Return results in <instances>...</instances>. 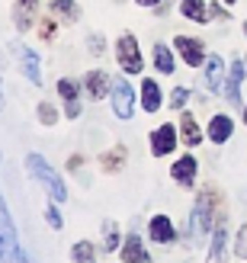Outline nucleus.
<instances>
[{
  "label": "nucleus",
  "mask_w": 247,
  "mask_h": 263,
  "mask_svg": "<svg viewBox=\"0 0 247 263\" xmlns=\"http://www.w3.org/2000/svg\"><path fill=\"white\" fill-rule=\"evenodd\" d=\"M26 164H29V174H32L39 183H42V186H45L51 196H55L58 202L68 199V190H64V183L58 180V174H55V170H51V167H48L39 154H29V161H26Z\"/></svg>",
  "instance_id": "f257e3e1"
},
{
  "label": "nucleus",
  "mask_w": 247,
  "mask_h": 263,
  "mask_svg": "<svg viewBox=\"0 0 247 263\" xmlns=\"http://www.w3.org/2000/svg\"><path fill=\"white\" fill-rule=\"evenodd\" d=\"M0 257L4 260H26V254L16 244V234H13V221H10V212H7L4 199H0Z\"/></svg>",
  "instance_id": "f03ea898"
},
{
  "label": "nucleus",
  "mask_w": 247,
  "mask_h": 263,
  "mask_svg": "<svg viewBox=\"0 0 247 263\" xmlns=\"http://www.w3.org/2000/svg\"><path fill=\"white\" fill-rule=\"evenodd\" d=\"M112 106H116V116L119 119H132V109H135V93L125 81H116L112 87Z\"/></svg>",
  "instance_id": "7ed1b4c3"
},
{
  "label": "nucleus",
  "mask_w": 247,
  "mask_h": 263,
  "mask_svg": "<svg viewBox=\"0 0 247 263\" xmlns=\"http://www.w3.org/2000/svg\"><path fill=\"white\" fill-rule=\"evenodd\" d=\"M119 61H122V68L128 74H138L141 71V55H138V42L132 35H122L119 39Z\"/></svg>",
  "instance_id": "20e7f679"
},
{
  "label": "nucleus",
  "mask_w": 247,
  "mask_h": 263,
  "mask_svg": "<svg viewBox=\"0 0 247 263\" xmlns=\"http://www.w3.org/2000/svg\"><path fill=\"white\" fill-rule=\"evenodd\" d=\"M177 48H180V55L186 58V64H193V68H196V64L202 61V45L196 42V39L180 35V39H177Z\"/></svg>",
  "instance_id": "39448f33"
},
{
  "label": "nucleus",
  "mask_w": 247,
  "mask_h": 263,
  "mask_svg": "<svg viewBox=\"0 0 247 263\" xmlns=\"http://www.w3.org/2000/svg\"><path fill=\"white\" fill-rule=\"evenodd\" d=\"M151 144H154V154H167L177 144V135H174V125H161L158 132H154V138H151Z\"/></svg>",
  "instance_id": "423d86ee"
},
{
  "label": "nucleus",
  "mask_w": 247,
  "mask_h": 263,
  "mask_svg": "<svg viewBox=\"0 0 247 263\" xmlns=\"http://www.w3.org/2000/svg\"><path fill=\"white\" fill-rule=\"evenodd\" d=\"M244 64L238 61V64H231V77H228V87H225V97L231 100V103H238L241 100V81H244Z\"/></svg>",
  "instance_id": "0eeeda50"
},
{
  "label": "nucleus",
  "mask_w": 247,
  "mask_h": 263,
  "mask_svg": "<svg viewBox=\"0 0 247 263\" xmlns=\"http://www.w3.org/2000/svg\"><path fill=\"white\" fill-rule=\"evenodd\" d=\"M193 234H196V238L209 234V205H205V199H199L196 212H193Z\"/></svg>",
  "instance_id": "6e6552de"
},
{
  "label": "nucleus",
  "mask_w": 247,
  "mask_h": 263,
  "mask_svg": "<svg viewBox=\"0 0 247 263\" xmlns=\"http://www.w3.org/2000/svg\"><path fill=\"white\" fill-rule=\"evenodd\" d=\"M151 238H154V241H174L177 231H174V225H170V218H164V215L151 218Z\"/></svg>",
  "instance_id": "1a4fd4ad"
},
{
  "label": "nucleus",
  "mask_w": 247,
  "mask_h": 263,
  "mask_svg": "<svg viewBox=\"0 0 247 263\" xmlns=\"http://www.w3.org/2000/svg\"><path fill=\"white\" fill-rule=\"evenodd\" d=\"M218 81H222V58L209 55V58H205V87L218 90Z\"/></svg>",
  "instance_id": "9d476101"
},
{
  "label": "nucleus",
  "mask_w": 247,
  "mask_h": 263,
  "mask_svg": "<svg viewBox=\"0 0 247 263\" xmlns=\"http://www.w3.org/2000/svg\"><path fill=\"white\" fill-rule=\"evenodd\" d=\"M122 257H125V260H141V263H145V260H151V257H148V251H145V247H141V241L135 238V234H128V238H125Z\"/></svg>",
  "instance_id": "9b49d317"
},
{
  "label": "nucleus",
  "mask_w": 247,
  "mask_h": 263,
  "mask_svg": "<svg viewBox=\"0 0 247 263\" xmlns=\"http://www.w3.org/2000/svg\"><path fill=\"white\" fill-rule=\"evenodd\" d=\"M141 103H145L148 112H154V109L161 106V90H158L154 81H145V87H141Z\"/></svg>",
  "instance_id": "f8f14e48"
},
{
  "label": "nucleus",
  "mask_w": 247,
  "mask_h": 263,
  "mask_svg": "<svg viewBox=\"0 0 247 263\" xmlns=\"http://www.w3.org/2000/svg\"><path fill=\"white\" fill-rule=\"evenodd\" d=\"M20 58H23V64H26V77H29L32 84H39V81H42V74H39V58H35V51H29V48H20Z\"/></svg>",
  "instance_id": "ddd939ff"
},
{
  "label": "nucleus",
  "mask_w": 247,
  "mask_h": 263,
  "mask_svg": "<svg viewBox=\"0 0 247 263\" xmlns=\"http://www.w3.org/2000/svg\"><path fill=\"white\" fill-rule=\"evenodd\" d=\"M193 174H196V161H193V157H180L177 167H174V177L189 186V183H193Z\"/></svg>",
  "instance_id": "4468645a"
},
{
  "label": "nucleus",
  "mask_w": 247,
  "mask_h": 263,
  "mask_svg": "<svg viewBox=\"0 0 247 263\" xmlns=\"http://www.w3.org/2000/svg\"><path fill=\"white\" fill-rule=\"evenodd\" d=\"M231 135V119H225V116H215L212 125H209V138L212 141H225Z\"/></svg>",
  "instance_id": "2eb2a0df"
},
{
  "label": "nucleus",
  "mask_w": 247,
  "mask_h": 263,
  "mask_svg": "<svg viewBox=\"0 0 247 263\" xmlns=\"http://www.w3.org/2000/svg\"><path fill=\"white\" fill-rule=\"evenodd\" d=\"M87 90H90V97H106V77H103L100 71H90L87 74Z\"/></svg>",
  "instance_id": "dca6fc26"
},
{
  "label": "nucleus",
  "mask_w": 247,
  "mask_h": 263,
  "mask_svg": "<svg viewBox=\"0 0 247 263\" xmlns=\"http://www.w3.org/2000/svg\"><path fill=\"white\" fill-rule=\"evenodd\" d=\"M180 125H183V141L186 144H199V125H196V119H193V116H183V119H180Z\"/></svg>",
  "instance_id": "f3484780"
},
{
  "label": "nucleus",
  "mask_w": 247,
  "mask_h": 263,
  "mask_svg": "<svg viewBox=\"0 0 247 263\" xmlns=\"http://www.w3.org/2000/svg\"><path fill=\"white\" fill-rule=\"evenodd\" d=\"M202 13H205V4H202V0H183V16H186V20L199 23V20H205Z\"/></svg>",
  "instance_id": "a211bd4d"
},
{
  "label": "nucleus",
  "mask_w": 247,
  "mask_h": 263,
  "mask_svg": "<svg viewBox=\"0 0 247 263\" xmlns=\"http://www.w3.org/2000/svg\"><path fill=\"white\" fill-rule=\"evenodd\" d=\"M154 64H158V71H164V74L174 71V58H170V51H167L164 45L154 48Z\"/></svg>",
  "instance_id": "6ab92c4d"
},
{
  "label": "nucleus",
  "mask_w": 247,
  "mask_h": 263,
  "mask_svg": "<svg viewBox=\"0 0 247 263\" xmlns=\"http://www.w3.org/2000/svg\"><path fill=\"white\" fill-rule=\"evenodd\" d=\"M122 161H125V148H116V151H109V154H103V157H100V164L106 167V170H116Z\"/></svg>",
  "instance_id": "aec40b11"
},
{
  "label": "nucleus",
  "mask_w": 247,
  "mask_h": 263,
  "mask_svg": "<svg viewBox=\"0 0 247 263\" xmlns=\"http://www.w3.org/2000/svg\"><path fill=\"white\" fill-rule=\"evenodd\" d=\"M225 254V221H218V234H215V247H212V260H218V257H222Z\"/></svg>",
  "instance_id": "412c9836"
},
{
  "label": "nucleus",
  "mask_w": 247,
  "mask_h": 263,
  "mask_svg": "<svg viewBox=\"0 0 247 263\" xmlns=\"http://www.w3.org/2000/svg\"><path fill=\"white\" fill-rule=\"evenodd\" d=\"M71 257H74V260H93V244H87V241L77 244L74 251H71Z\"/></svg>",
  "instance_id": "4be33fe9"
},
{
  "label": "nucleus",
  "mask_w": 247,
  "mask_h": 263,
  "mask_svg": "<svg viewBox=\"0 0 247 263\" xmlns=\"http://www.w3.org/2000/svg\"><path fill=\"white\" fill-rule=\"evenodd\" d=\"M58 93H61L64 100H68V103H74V100H77V84H71V81H61V84H58Z\"/></svg>",
  "instance_id": "5701e85b"
},
{
  "label": "nucleus",
  "mask_w": 247,
  "mask_h": 263,
  "mask_svg": "<svg viewBox=\"0 0 247 263\" xmlns=\"http://www.w3.org/2000/svg\"><path fill=\"white\" fill-rule=\"evenodd\" d=\"M51 10H55V13H68L71 20L77 16V7L71 4V0H55V4H51Z\"/></svg>",
  "instance_id": "b1692460"
},
{
  "label": "nucleus",
  "mask_w": 247,
  "mask_h": 263,
  "mask_svg": "<svg viewBox=\"0 0 247 263\" xmlns=\"http://www.w3.org/2000/svg\"><path fill=\"white\" fill-rule=\"evenodd\" d=\"M119 247V234H116V221H106V251Z\"/></svg>",
  "instance_id": "393cba45"
},
{
  "label": "nucleus",
  "mask_w": 247,
  "mask_h": 263,
  "mask_svg": "<svg viewBox=\"0 0 247 263\" xmlns=\"http://www.w3.org/2000/svg\"><path fill=\"white\" fill-rule=\"evenodd\" d=\"M39 119H42L45 125H51V122H55V106H48V103H42V106H39Z\"/></svg>",
  "instance_id": "a878e982"
},
{
  "label": "nucleus",
  "mask_w": 247,
  "mask_h": 263,
  "mask_svg": "<svg viewBox=\"0 0 247 263\" xmlns=\"http://www.w3.org/2000/svg\"><path fill=\"white\" fill-rule=\"evenodd\" d=\"M238 257L241 260H247V225L241 228V234H238Z\"/></svg>",
  "instance_id": "bb28decb"
},
{
  "label": "nucleus",
  "mask_w": 247,
  "mask_h": 263,
  "mask_svg": "<svg viewBox=\"0 0 247 263\" xmlns=\"http://www.w3.org/2000/svg\"><path fill=\"white\" fill-rule=\"evenodd\" d=\"M183 103H186V90H183V87H177L174 93H170V106L177 109V106H183Z\"/></svg>",
  "instance_id": "cd10ccee"
},
{
  "label": "nucleus",
  "mask_w": 247,
  "mask_h": 263,
  "mask_svg": "<svg viewBox=\"0 0 247 263\" xmlns=\"http://www.w3.org/2000/svg\"><path fill=\"white\" fill-rule=\"evenodd\" d=\"M45 218H48V225H51V228H61V218H58V212H55V209H48V212H45Z\"/></svg>",
  "instance_id": "c85d7f7f"
},
{
  "label": "nucleus",
  "mask_w": 247,
  "mask_h": 263,
  "mask_svg": "<svg viewBox=\"0 0 247 263\" xmlns=\"http://www.w3.org/2000/svg\"><path fill=\"white\" fill-rule=\"evenodd\" d=\"M42 35L51 39V35H55V26H51V23H42Z\"/></svg>",
  "instance_id": "c756f323"
},
{
  "label": "nucleus",
  "mask_w": 247,
  "mask_h": 263,
  "mask_svg": "<svg viewBox=\"0 0 247 263\" xmlns=\"http://www.w3.org/2000/svg\"><path fill=\"white\" fill-rule=\"evenodd\" d=\"M77 112H81V106H77V100H74V103H68V116H71V119H74Z\"/></svg>",
  "instance_id": "7c9ffc66"
},
{
  "label": "nucleus",
  "mask_w": 247,
  "mask_h": 263,
  "mask_svg": "<svg viewBox=\"0 0 247 263\" xmlns=\"http://www.w3.org/2000/svg\"><path fill=\"white\" fill-rule=\"evenodd\" d=\"M90 51H103V42H100V39H90Z\"/></svg>",
  "instance_id": "2f4dec72"
},
{
  "label": "nucleus",
  "mask_w": 247,
  "mask_h": 263,
  "mask_svg": "<svg viewBox=\"0 0 247 263\" xmlns=\"http://www.w3.org/2000/svg\"><path fill=\"white\" fill-rule=\"evenodd\" d=\"M138 4H141V7H151V4H158V0H138Z\"/></svg>",
  "instance_id": "473e14b6"
},
{
  "label": "nucleus",
  "mask_w": 247,
  "mask_h": 263,
  "mask_svg": "<svg viewBox=\"0 0 247 263\" xmlns=\"http://www.w3.org/2000/svg\"><path fill=\"white\" fill-rule=\"evenodd\" d=\"M244 122H247V109H244Z\"/></svg>",
  "instance_id": "72a5a7b5"
},
{
  "label": "nucleus",
  "mask_w": 247,
  "mask_h": 263,
  "mask_svg": "<svg viewBox=\"0 0 247 263\" xmlns=\"http://www.w3.org/2000/svg\"><path fill=\"white\" fill-rule=\"evenodd\" d=\"M0 106H4V97H0Z\"/></svg>",
  "instance_id": "f704fd0d"
},
{
  "label": "nucleus",
  "mask_w": 247,
  "mask_h": 263,
  "mask_svg": "<svg viewBox=\"0 0 247 263\" xmlns=\"http://www.w3.org/2000/svg\"><path fill=\"white\" fill-rule=\"evenodd\" d=\"M228 4H235V0H228Z\"/></svg>",
  "instance_id": "c9c22d12"
},
{
  "label": "nucleus",
  "mask_w": 247,
  "mask_h": 263,
  "mask_svg": "<svg viewBox=\"0 0 247 263\" xmlns=\"http://www.w3.org/2000/svg\"><path fill=\"white\" fill-rule=\"evenodd\" d=\"M244 29H247V26H244Z\"/></svg>",
  "instance_id": "e433bc0d"
}]
</instances>
